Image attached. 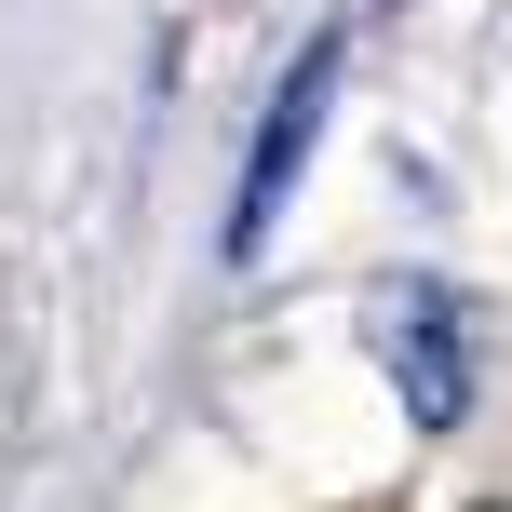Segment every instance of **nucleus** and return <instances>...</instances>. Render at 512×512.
<instances>
[{"mask_svg": "<svg viewBox=\"0 0 512 512\" xmlns=\"http://www.w3.org/2000/svg\"><path fill=\"white\" fill-rule=\"evenodd\" d=\"M364 310H378V351H391V378H405V418L418 432H459L472 418V310H459V283L391 270Z\"/></svg>", "mask_w": 512, "mask_h": 512, "instance_id": "f257e3e1", "label": "nucleus"}, {"mask_svg": "<svg viewBox=\"0 0 512 512\" xmlns=\"http://www.w3.org/2000/svg\"><path fill=\"white\" fill-rule=\"evenodd\" d=\"M337 68H351V27H324V41L283 68V95H270V122H256V162H243V189H230V256L270 243V216L297 203V176H310V149H324V108H337Z\"/></svg>", "mask_w": 512, "mask_h": 512, "instance_id": "f03ea898", "label": "nucleus"}, {"mask_svg": "<svg viewBox=\"0 0 512 512\" xmlns=\"http://www.w3.org/2000/svg\"><path fill=\"white\" fill-rule=\"evenodd\" d=\"M486 512H512V499H486Z\"/></svg>", "mask_w": 512, "mask_h": 512, "instance_id": "7ed1b4c3", "label": "nucleus"}]
</instances>
